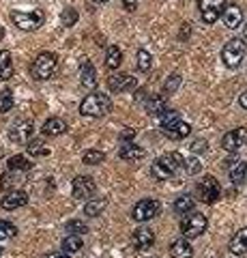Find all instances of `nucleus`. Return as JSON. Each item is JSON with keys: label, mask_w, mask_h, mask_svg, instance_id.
I'll use <instances>...</instances> for the list:
<instances>
[{"label": "nucleus", "mask_w": 247, "mask_h": 258, "mask_svg": "<svg viewBox=\"0 0 247 258\" xmlns=\"http://www.w3.org/2000/svg\"><path fill=\"white\" fill-rule=\"evenodd\" d=\"M150 67H153V56H150L148 50H140L138 52V69L142 73H148Z\"/></svg>", "instance_id": "2f4dec72"}, {"label": "nucleus", "mask_w": 247, "mask_h": 258, "mask_svg": "<svg viewBox=\"0 0 247 258\" xmlns=\"http://www.w3.org/2000/svg\"><path fill=\"white\" fill-rule=\"evenodd\" d=\"M32 131H35L32 123L30 121H24V123H17L9 129V138H11V142H15V144H24V142H28Z\"/></svg>", "instance_id": "2eb2a0df"}, {"label": "nucleus", "mask_w": 247, "mask_h": 258, "mask_svg": "<svg viewBox=\"0 0 247 258\" xmlns=\"http://www.w3.org/2000/svg\"><path fill=\"white\" fill-rule=\"evenodd\" d=\"M104 159H106V153H104V151H97V148H91V151H86L84 157H82V161H84L86 166L104 164Z\"/></svg>", "instance_id": "7c9ffc66"}, {"label": "nucleus", "mask_w": 247, "mask_h": 258, "mask_svg": "<svg viewBox=\"0 0 247 258\" xmlns=\"http://www.w3.org/2000/svg\"><path fill=\"white\" fill-rule=\"evenodd\" d=\"M58 69V58L52 52H41L32 63V78L35 80H50Z\"/></svg>", "instance_id": "7ed1b4c3"}, {"label": "nucleus", "mask_w": 247, "mask_h": 258, "mask_svg": "<svg viewBox=\"0 0 247 258\" xmlns=\"http://www.w3.org/2000/svg\"><path fill=\"white\" fill-rule=\"evenodd\" d=\"M146 112L150 117H159L161 112H166V97L163 95H155V97H148L146 99Z\"/></svg>", "instance_id": "393cba45"}, {"label": "nucleus", "mask_w": 247, "mask_h": 258, "mask_svg": "<svg viewBox=\"0 0 247 258\" xmlns=\"http://www.w3.org/2000/svg\"><path fill=\"white\" fill-rule=\"evenodd\" d=\"M123 63V52L119 45H110L108 52H106V67L110 71H116Z\"/></svg>", "instance_id": "b1692460"}, {"label": "nucleus", "mask_w": 247, "mask_h": 258, "mask_svg": "<svg viewBox=\"0 0 247 258\" xmlns=\"http://www.w3.org/2000/svg\"><path fill=\"white\" fill-rule=\"evenodd\" d=\"M189 148H191V153H204L207 151V140H194L189 144Z\"/></svg>", "instance_id": "a19ab883"}, {"label": "nucleus", "mask_w": 247, "mask_h": 258, "mask_svg": "<svg viewBox=\"0 0 247 258\" xmlns=\"http://www.w3.org/2000/svg\"><path fill=\"white\" fill-rule=\"evenodd\" d=\"M28 202V194L22 192V189H11L9 194H4L2 198V209L6 211H13V209H19Z\"/></svg>", "instance_id": "dca6fc26"}, {"label": "nucleus", "mask_w": 247, "mask_h": 258, "mask_svg": "<svg viewBox=\"0 0 247 258\" xmlns=\"http://www.w3.org/2000/svg\"><path fill=\"white\" fill-rule=\"evenodd\" d=\"M17 235V228L13 226L11 222H0V241L4 239H11V237Z\"/></svg>", "instance_id": "c9c22d12"}, {"label": "nucleus", "mask_w": 247, "mask_h": 258, "mask_svg": "<svg viewBox=\"0 0 247 258\" xmlns=\"http://www.w3.org/2000/svg\"><path fill=\"white\" fill-rule=\"evenodd\" d=\"M80 19V13L73 9V6H69V9L63 11V15H60V22H63L65 28H71V26H75V22Z\"/></svg>", "instance_id": "72a5a7b5"}, {"label": "nucleus", "mask_w": 247, "mask_h": 258, "mask_svg": "<svg viewBox=\"0 0 247 258\" xmlns=\"http://www.w3.org/2000/svg\"><path fill=\"white\" fill-rule=\"evenodd\" d=\"M239 104H241V108H243V110H247V91L241 95V97H239Z\"/></svg>", "instance_id": "a18cd8bd"}, {"label": "nucleus", "mask_w": 247, "mask_h": 258, "mask_svg": "<svg viewBox=\"0 0 247 258\" xmlns=\"http://www.w3.org/2000/svg\"><path fill=\"white\" fill-rule=\"evenodd\" d=\"M0 254H2V248H0Z\"/></svg>", "instance_id": "8fccbe9b"}, {"label": "nucleus", "mask_w": 247, "mask_h": 258, "mask_svg": "<svg viewBox=\"0 0 247 258\" xmlns=\"http://www.w3.org/2000/svg\"><path fill=\"white\" fill-rule=\"evenodd\" d=\"M198 192H200L202 202H207V205H215V202L219 200L222 189H219V183L215 181V176L207 174L204 179H200V183H198Z\"/></svg>", "instance_id": "1a4fd4ad"}, {"label": "nucleus", "mask_w": 247, "mask_h": 258, "mask_svg": "<svg viewBox=\"0 0 247 258\" xmlns=\"http://www.w3.org/2000/svg\"><path fill=\"white\" fill-rule=\"evenodd\" d=\"M26 148H28V155H35V157H43V155L50 153V151L45 148V142L39 140V138H37V140H30Z\"/></svg>", "instance_id": "473e14b6"}, {"label": "nucleus", "mask_w": 247, "mask_h": 258, "mask_svg": "<svg viewBox=\"0 0 247 258\" xmlns=\"http://www.w3.org/2000/svg\"><path fill=\"white\" fill-rule=\"evenodd\" d=\"M230 252L235 256H243L247 252V228H241L239 233H235L230 241Z\"/></svg>", "instance_id": "412c9836"}, {"label": "nucleus", "mask_w": 247, "mask_h": 258, "mask_svg": "<svg viewBox=\"0 0 247 258\" xmlns=\"http://www.w3.org/2000/svg\"><path fill=\"white\" fill-rule=\"evenodd\" d=\"M207 217H204L202 213H191L189 215L185 213L183 222H181V233L185 239H196V237H200L204 230H207Z\"/></svg>", "instance_id": "20e7f679"}, {"label": "nucleus", "mask_w": 247, "mask_h": 258, "mask_svg": "<svg viewBox=\"0 0 247 258\" xmlns=\"http://www.w3.org/2000/svg\"><path fill=\"white\" fill-rule=\"evenodd\" d=\"M119 155H121V159H125V161H138L144 157V148L138 144H131V142H123Z\"/></svg>", "instance_id": "aec40b11"}, {"label": "nucleus", "mask_w": 247, "mask_h": 258, "mask_svg": "<svg viewBox=\"0 0 247 258\" xmlns=\"http://www.w3.org/2000/svg\"><path fill=\"white\" fill-rule=\"evenodd\" d=\"M6 166H9L11 172H26V170H30V168H32V164L24 157V155H13Z\"/></svg>", "instance_id": "cd10ccee"}, {"label": "nucleus", "mask_w": 247, "mask_h": 258, "mask_svg": "<svg viewBox=\"0 0 247 258\" xmlns=\"http://www.w3.org/2000/svg\"><path fill=\"white\" fill-rule=\"evenodd\" d=\"M41 131H43L45 135H60V133L67 131V123L58 117H52L43 123V129H41Z\"/></svg>", "instance_id": "4be33fe9"}, {"label": "nucleus", "mask_w": 247, "mask_h": 258, "mask_svg": "<svg viewBox=\"0 0 247 258\" xmlns=\"http://www.w3.org/2000/svg\"><path fill=\"white\" fill-rule=\"evenodd\" d=\"M159 209H161V205L155 198H144L133 207L131 217L135 222H148V220H153L155 215H159Z\"/></svg>", "instance_id": "6e6552de"}, {"label": "nucleus", "mask_w": 247, "mask_h": 258, "mask_svg": "<svg viewBox=\"0 0 247 258\" xmlns=\"http://www.w3.org/2000/svg\"><path fill=\"white\" fill-rule=\"evenodd\" d=\"M194 207H196V200L191 198L189 194H183V196H178V198L174 200V211L178 215H185V213L194 211Z\"/></svg>", "instance_id": "a878e982"}, {"label": "nucleus", "mask_w": 247, "mask_h": 258, "mask_svg": "<svg viewBox=\"0 0 247 258\" xmlns=\"http://www.w3.org/2000/svg\"><path fill=\"white\" fill-rule=\"evenodd\" d=\"M123 4H125L127 11H133L135 6H138V0H123Z\"/></svg>", "instance_id": "c03bdc74"}, {"label": "nucleus", "mask_w": 247, "mask_h": 258, "mask_svg": "<svg viewBox=\"0 0 247 258\" xmlns=\"http://www.w3.org/2000/svg\"><path fill=\"white\" fill-rule=\"evenodd\" d=\"M80 84L84 88L97 86V69H95L88 58H82V63H80Z\"/></svg>", "instance_id": "4468645a"}, {"label": "nucleus", "mask_w": 247, "mask_h": 258, "mask_svg": "<svg viewBox=\"0 0 247 258\" xmlns=\"http://www.w3.org/2000/svg\"><path fill=\"white\" fill-rule=\"evenodd\" d=\"M13 78V58L9 50L0 52V80H11Z\"/></svg>", "instance_id": "5701e85b"}, {"label": "nucleus", "mask_w": 247, "mask_h": 258, "mask_svg": "<svg viewBox=\"0 0 247 258\" xmlns=\"http://www.w3.org/2000/svg\"><path fill=\"white\" fill-rule=\"evenodd\" d=\"M163 133H166V138H170V140H185L191 133V125L183 123V121L178 119V121H174L172 125L163 127Z\"/></svg>", "instance_id": "f3484780"}, {"label": "nucleus", "mask_w": 247, "mask_h": 258, "mask_svg": "<svg viewBox=\"0 0 247 258\" xmlns=\"http://www.w3.org/2000/svg\"><path fill=\"white\" fill-rule=\"evenodd\" d=\"M112 108V99L106 93H91L80 104V114L84 117H106Z\"/></svg>", "instance_id": "f03ea898"}, {"label": "nucleus", "mask_w": 247, "mask_h": 258, "mask_svg": "<svg viewBox=\"0 0 247 258\" xmlns=\"http://www.w3.org/2000/svg\"><path fill=\"white\" fill-rule=\"evenodd\" d=\"M178 84H181V76H176V73H174V76H170V78H168V82L163 84V97L172 95V93L176 91V88H178Z\"/></svg>", "instance_id": "e433bc0d"}, {"label": "nucleus", "mask_w": 247, "mask_h": 258, "mask_svg": "<svg viewBox=\"0 0 247 258\" xmlns=\"http://www.w3.org/2000/svg\"><path fill=\"white\" fill-rule=\"evenodd\" d=\"M108 88L112 93H129L135 88V78L127 76V73H114V76L108 80Z\"/></svg>", "instance_id": "f8f14e48"}, {"label": "nucleus", "mask_w": 247, "mask_h": 258, "mask_svg": "<svg viewBox=\"0 0 247 258\" xmlns=\"http://www.w3.org/2000/svg\"><path fill=\"white\" fill-rule=\"evenodd\" d=\"M185 168V159L181 153H166L159 159H155V164L150 166V174L157 181H166L170 176H174L176 172H181Z\"/></svg>", "instance_id": "f257e3e1"}, {"label": "nucleus", "mask_w": 247, "mask_h": 258, "mask_svg": "<svg viewBox=\"0 0 247 258\" xmlns=\"http://www.w3.org/2000/svg\"><path fill=\"white\" fill-rule=\"evenodd\" d=\"M245 144H247V127H237L222 138V146L228 153H235L239 148H243Z\"/></svg>", "instance_id": "9d476101"}, {"label": "nucleus", "mask_w": 247, "mask_h": 258, "mask_svg": "<svg viewBox=\"0 0 247 258\" xmlns=\"http://www.w3.org/2000/svg\"><path fill=\"white\" fill-rule=\"evenodd\" d=\"M245 56V41L243 39H230L222 50V60L228 69H237Z\"/></svg>", "instance_id": "39448f33"}, {"label": "nucleus", "mask_w": 247, "mask_h": 258, "mask_svg": "<svg viewBox=\"0 0 247 258\" xmlns=\"http://www.w3.org/2000/svg\"><path fill=\"white\" fill-rule=\"evenodd\" d=\"M226 6V0H198V9H200V17L207 24H215L222 17V11Z\"/></svg>", "instance_id": "0eeeda50"}, {"label": "nucleus", "mask_w": 247, "mask_h": 258, "mask_svg": "<svg viewBox=\"0 0 247 258\" xmlns=\"http://www.w3.org/2000/svg\"><path fill=\"white\" fill-rule=\"evenodd\" d=\"M67 233H71V235H82V233H88V226L84 222H80V220H71V222H67Z\"/></svg>", "instance_id": "4c0bfd02"}, {"label": "nucleus", "mask_w": 247, "mask_h": 258, "mask_svg": "<svg viewBox=\"0 0 247 258\" xmlns=\"http://www.w3.org/2000/svg\"><path fill=\"white\" fill-rule=\"evenodd\" d=\"M183 170L189 172V174H196V172L202 170V164L198 159H185V168H183Z\"/></svg>", "instance_id": "ea45409f"}, {"label": "nucleus", "mask_w": 247, "mask_h": 258, "mask_svg": "<svg viewBox=\"0 0 247 258\" xmlns=\"http://www.w3.org/2000/svg\"><path fill=\"white\" fill-rule=\"evenodd\" d=\"M245 39H247V28H245Z\"/></svg>", "instance_id": "09e8293b"}, {"label": "nucleus", "mask_w": 247, "mask_h": 258, "mask_svg": "<svg viewBox=\"0 0 247 258\" xmlns=\"http://www.w3.org/2000/svg\"><path fill=\"white\" fill-rule=\"evenodd\" d=\"M2 37H4V28L0 26V41H2Z\"/></svg>", "instance_id": "49530a36"}, {"label": "nucleus", "mask_w": 247, "mask_h": 258, "mask_svg": "<svg viewBox=\"0 0 247 258\" xmlns=\"http://www.w3.org/2000/svg\"><path fill=\"white\" fill-rule=\"evenodd\" d=\"M95 189H97V183H95L93 176L80 174V176H75L73 179V198L86 200V198H91V196L95 194Z\"/></svg>", "instance_id": "9b49d317"}, {"label": "nucleus", "mask_w": 247, "mask_h": 258, "mask_svg": "<svg viewBox=\"0 0 247 258\" xmlns=\"http://www.w3.org/2000/svg\"><path fill=\"white\" fill-rule=\"evenodd\" d=\"M82 248H84V243H82L80 235H69L63 239V252H67V254H75V252H80Z\"/></svg>", "instance_id": "bb28decb"}, {"label": "nucleus", "mask_w": 247, "mask_h": 258, "mask_svg": "<svg viewBox=\"0 0 247 258\" xmlns=\"http://www.w3.org/2000/svg\"><path fill=\"white\" fill-rule=\"evenodd\" d=\"M159 121H161V127L172 125L174 121H178V112H176V110H166V112H161V114H159Z\"/></svg>", "instance_id": "58836bf2"}, {"label": "nucleus", "mask_w": 247, "mask_h": 258, "mask_svg": "<svg viewBox=\"0 0 247 258\" xmlns=\"http://www.w3.org/2000/svg\"><path fill=\"white\" fill-rule=\"evenodd\" d=\"M222 19H224V24H226V28H239V26L243 24V9L239 4H228V6H224V11H222Z\"/></svg>", "instance_id": "ddd939ff"}, {"label": "nucleus", "mask_w": 247, "mask_h": 258, "mask_svg": "<svg viewBox=\"0 0 247 258\" xmlns=\"http://www.w3.org/2000/svg\"><path fill=\"white\" fill-rule=\"evenodd\" d=\"M13 108V93L11 91H0V114L9 112Z\"/></svg>", "instance_id": "f704fd0d"}, {"label": "nucleus", "mask_w": 247, "mask_h": 258, "mask_svg": "<svg viewBox=\"0 0 247 258\" xmlns=\"http://www.w3.org/2000/svg\"><path fill=\"white\" fill-rule=\"evenodd\" d=\"M93 2H97V4H104V2H108V0H93Z\"/></svg>", "instance_id": "de8ad7c7"}, {"label": "nucleus", "mask_w": 247, "mask_h": 258, "mask_svg": "<svg viewBox=\"0 0 247 258\" xmlns=\"http://www.w3.org/2000/svg\"><path fill=\"white\" fill-rule=\"evenodd\" d=\"M43 258H71L67 252H47Z\"/></svg>", "instance_id": "37998d69"}, {"label": "nucleus", "mask_w": 247, "mask_h": 258, "mask_svg": "<svg viewBox=\"0 0 247 258\" xmlns=\"http://www.w3.org/2000/svg\"><path fill=\"white\" fill-rule=\"evenodd\" d=\"M247 179V164L245 161H237V164H232L230 168V181L239 185V183H243Z\"/></svg>", "instance_id": "c85d7f7f"}, {"label": "nucleus", "mask_w": 247, "mask_h": 258, "mask_svg": "<svg viewBox=\"0 0 247 258\" xmlns=\"http://www.w3.org/2000/svg\"><path fill=\"white\" fill-rule=\"evenodd\" d=\"M191 254H194V248L185 237L172 241V246H170V256L172 258H191Z\"/></svg>", "instance_id": "6ab92c4d"}, {"label": "nucleus", "mask_w": 247, "mask_h": 258, "mask_svg": "<svg viewBox=\"0 0 247 258\" xmlns=\"http://www.w3.org/2000/svg\"><path fill=\"white\" fill-rule=\"evenodd\" d=\"M131 243H133V248H135V250H148V248L155 243V235H153V230H148V228H138V230H133V235H131Z\"/></svg>", "instance_id": "a211bd4d"}, {"label": "nucleus", "mask_w": 247, "mask_h": 258, "mask_svg": "<svg viewBox=\"0 0 247 258\" xmlns=\"http://www.w3.org/2000/svg\"><path fill=\"white\" fill-rule=\"evenodd\" d=\"M106 207H108V200H106V198L91 200V202H86V207H84V215H88V217H97V215L104 213Z\"/></svg>", "instance_id": "c756f323"}, {"label": "nucleus", "mask_w": 247, "mask_h": 258, "mask_svg": "<svg viewBox=\"0 0 247 258\" xmlns=\"http://www.w3.org/2000/svg\"><path fill=\"white\" fill-rule=\"evenodd\" d=\"M133 135H135V129H129V127H127L125 131L121 133V140H123V142H129V140H133Z\"/></svg>", "instance_id": "79ce46f5"}, {"label": "nucleus", "mask_w": 247, "mask_h": 258, "mask_svg": "<svg viewBox=\"0 0 247 258\" xmlns=\"http://www.w3.org/2000/svg\"><path fill=\"white\" fill-rule=\"evenodd\" d=\"M13 24L17 26L19 30H37L41 24H43V13L41 11H13L11 13Z\"/></svg>", "instance_id": "423d86ee"}]
</instances>
